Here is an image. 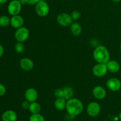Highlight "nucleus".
I'll use <instances>...</instances> for the list:
<instances>
[{
  "label": "nucleus",
  "instance_id": "nucleus-1",
  "mask_svg": "<svg viewBox=\"0 0 121 121\" xmlns=\"http://www.w3.org/2000/svg\"><path fill=\"white\" fill-rule=\"evenodd\" d=\"M66 110L70 117H74L79 115L83 111V104L78 98H72L67 100Z\"/></svg>",
  "mask_w": 121,
  "mask_h": 121
},
{
  "label": "nucleus",
  "instance_id": "nucleus-2",
  "mask_svg": "<svg viewBox=\"0 0 121 121\" xmlns=\"http://www.w3.org/2000/svg\"><path fill=\"white\" fill-rule=\"evenodd\" d=\"M93 56L95 61L99 63L106 64L110 60V54L105 46H98L95 48Z\"/></svg>",
  "mask_w": 121,
  "mask_h": 121
},
{
  "label": "nucleus",
  "instance_id": "nucleus-3",
  "mask_svg": "<svg viewBox=\"0 0 121 121\" xmlns=\"http://www.w3.org/2000/svg\"><path fill=\"white\" fill-rule=\"evenodd\" d=\"M35 11L39 16L44 17L47 16L49 13L50 7L46 1L41 0L35 5Z\"/></svg>",
  "mask_w": 121,
  "mask_h": 121
},
{
  "label": "nucleus",
  "instance_id": "nucleus-4",
  "mask_svg": "<svg viewBox=\"0 0 121 121\" xmlns=\"http://www.w3.org/2000/svg\"><path fill=\"white\" fill-rule=\"evenodd\" d=\"M30 35V31L25 27H21L16 30L14 34L15 39L18 42L24 43L28 39Z\"/></svg>",
  "mask_w": 121,
  "mask_h": 121
},
{
  "label": "nucleus",
  "instance_id": "nucleus-5",
  "mask_svg": "<svg viewBox=\"0 0 121 121\" xmlns=\"http://www.w3.org/2000/svg\"><path fill=\"white\" fill-rule=\"evenodd\" d=\"M22 5L19 0H12L7 7L8 13L11 16L18 15L22 9Z\"/></svg>",
  "mask_w": 121,
  "mask_h": 121
},
{
  "label": "nucleus",
  "instance_id": "nucleus-6",
  "mask_svg": "<svg viewBox=\"0 0 121 121\" xmlns=\"http://www.w3.org/2000/svg\"><path fill=\"white\" fill-rule=\"evenodd\" d=\"M73 19L70 14L67 13H60L57 17V21L60 26L63 27L70 26L73 22Z\"/></svg>",
  "mask_w": 121,
  "mask_h": 121
},
{
  "label": "nucleus",
  "instance_id": "nucleus-7",
  "mask_svg": "<svg viewBox=\"0 0 121 121\" xmlns=\"http://www.w3.org/2000/svg\"><path fill=\"white\" fill-rule=\"evenodd\" d=\"M108 70L107 66L105 63H98L95 65L92 68V73L94 76L98 78H101L104 76L107 73Z\"/></svg>",
  "mask_w": 121,
  "mask_h": 121
},
{
  "label": "nucleus",
  "instance_id": "nucleus-8",
  "mask_svg": "<svg viewBox=\"0 0 121 121\" xmlns=\"http://www.w3.org/2000/svg\"><path fill=\"white\" fill-rule=\"evenodd\" d=\"M101 108L100 105L96 102H92L89 103L87 106L86 111L88 114L91 117H96L100 114Z\"/></svg>",
  "mask_w": 121,
  "mask_h": 121
},
{
  "label": "nucleus",
  "instance_id": "nucleus-9",
  "mask_svg": "<svg viewBox=\"0 0 121 121\" xmlns=\"http://www.w3.org/2000/svg\"><path fill=\"white\" fill-rule=\"evenodd\" d=\"M106 86L110 91L117 92L121 89V82L117 78H110L106 82Z\"/></svg>",
  "mask_w": 121,
  "mask_h": 121
},
{
  "label": "nucleus",
  "instance_id": "nucleus-10",
  "mask_svg": "<svg viewBox=\"0 0 121 121\" xmlns=\"http://www.w3.org/2000/svg\"><path fill=\"white\" fill-rule=\"evenodd\" d=\"M24 97L26 100L29 102L30 103L35 102L38 98L37 91L33 87L28 88L25 92Z\"/></svg>",
  "mask_w": 121,
  "mask_h": 121
},
{
  "label": "nucleus",
  "instance_id": "nucleus-11",
  "mask_svg": "<svg viewBox=\"0 0 121 121\" xmlns=\"http://www.w3.org/2000/svg\"><path fill=\"white\" fill-rule=\"evenodd\" d=\"M92 94L96 99L102 100L106 97V91L102 86H96L92 90Z\"/></svg>",
  "mask_w": 121,
  "mask_h": 121
},
{
  "label": "nucleus",
  "instance_id": "nucleus-12",
  "mask_svg": "<svg viewBox=\"0 0 121 121\" xmlns=\"http://www.w3.org/2000/svg\"><path fill=\"white\" fill-rule=\"evenodd\" d=\"M20 67L26 72L31 71L34 67V63L31 59L27 57L22 58L20 61Z\"/></svg>",
  "mask_w": 121,
  "mask_h": 121
},
{
  "label": "nucleus",
  "instance_id": "nucleus-13",
  "mask_svg": "<svg viewBox=\"0 0 121 121\" xmlns=\"http://www.w3.org/2000/svg\"><path fill=\"white\" fill-rule=\"evenodd\" d=\"M24 18L21 15H16L12 16L10 19V25L14 28H20L24 25Z\"/></svg>",
  "mask_w": 121,
  "mask_h": 121
},
{
  "label": "nucleus",
  "instance_id": "nucleus-14",
  "mask_svg": "<svg viewBox=\"0 0 121 121\" xmlns=\"http://www.w3.org/2000/svg\"><path fill=\"white\" fill-rule=\"evenodd\" d=\"M1 119L2 121H17V115L13 110H7L2 113Z\"/></svg>",
  "mask_w": 121,
  "mask_h": 121
},
{
  "label": "nucleus",
  "instance_id": "nucleus-15",
  "mask_svg": "<svg viewBox=\"0 0 121 121\" xmlns=\"http://www.w3.org/2000/svg\"><path fill=\"white\" fill-rule=\"evenodd\" d=\"M109 72L112 73H115L119 72L120 69V65L117 61L114 60H109L106 63Z\"/></svg>",
  "mask_w": 121,
  "mask_h": 121
},
{
  "label": "nucleus",
  "instance_id": "nucleus-16",
  "mask_svg": "<svg viewBox=\"0 0 121 121\" xmlns=\"http://www.w3.org/2000/svg\"><path fill=\"white\" fill-rule=\"evenodd\" d=\"M67 100L63 98H56L54 101V107L58 111H63L66 109Z\"/></svg>",
  "mask_w": 121,
  "mask_h": 121
},
{
  "label": "nucleus",
  "instance_id": "nucleus-17",
  "mask_svg": "<svg viewBox=\"0 0 121 121\" xmlns=\"http://www.w3.org/2000/svg\"><path fill=\"white\" fill-rule=\"evenodd\" d=\"M70 31L72 34L74 36H78L82 33V28L79 22H73L70 25Z\"/></svg>",
  "mask_w": 121,
  "mask_h": 121
},
{
  "label": "nucleus",
  "instance_id": "nucleus-18",
  "mask_svg": "<svg viewBox=\"0 0 121 121\" xmlns=\"http://www.w3.org/2000/svg\"><path fill=\"white\" fill-rule=\"evenodd\" d=\"M74 95V90L70 86H66L63 88V98L66 100H69L73 98Z\"/></svg>",
  "mask_w": 121,
  "mask_h": 121
},
{
  "label": "nucleus",
  "instance_id": "nucleus-19",
  "mask_svg": "<svg viewBox=\"0 0 121 121\" xmlns=\"http://www.w3.org/2000/svg\"><path fill=\"white\" fill-rule=\"evenodd\" d=\"M41 105L39 103L36 102H33L30 103L28 110L31 113V114H34V113H40V112L41 111Z\"/></svg>",
  "mask_w": 121,
  "mask_h": 121
},
{
  "label": "nucleus",
  "instance_id": "nucleus-20",
  "mask_svg": "<svg viewBox=\"0 0 121 121\" xmlns=\"http://www.w3.org/2000/svg\"><path fill=\"white\" fill-rule=\"evenodd\" d=\"M10 19L7 15L0 16V27H5L10 24Z\"/></svg>",
  "mask_w": 121,
  "mask_h": 121
},
{
  "label": "nucleus",
  "instance_id": "nucleus-21",
  "mask_svg": "<svg viewBox=\"0 0 121 121\" xmlns=\"http://www.w3.org/2000/svg\"><path fill=\"white\" fill-rule=\"evenodd\" d=\"M29 121H46L43 116L40 113L31 114L30 117Z\"/></svg>",
  "mask_w": 121,
  "mask_h": 121
},
{
  "label": "nucleus",
  "instance_id": "nucleus-22",
  "mask_svg": "<svg viewBox=\"0 0 121 121\" xmlns=\"http://www.w3.org/2000/svg\"><path fill=\"white\" fill-rule=\"evenodd\" d=\"M25 46L22 42H17L15 45V50L17 53L21 54L24 52Z\"/></svg>",
  "mask_w": 121,
  "mask_h": 121
},
{
  "label": "nucleus",
  "instance_id": "nucleus-23",
  "mask_svg": "<svg viewBox=\"0 0 121 121\" xmlns=\"http://www.w3.org/2000/svg\"><path fill=\"white\" fill-rule=\"evenodd\" d=\"M71 17H72V19L74 21H77V20H79L80 18V16H81V14H80V12L78 10L73 11L70 14Z\"/></svg>",
  "mask_w": 121,
  "mask_h": 121
},
{
  "label": "nucleus",
  "instance_id": "nucleus-24",
  "mask_svg": "<svg viewBox=\"0 0 121 121\" xmlns=\"http://www.w3.org/2000/svg\"><path fill=\"white\" fill-rule=\"evenodd\" d=\"M54 95L56 98H63V89H57L54 91Z\"/></svg>",
  "mask_w": 121,
  "mask_h": 121
},
{
  "label": "nucleus",
  "instance_id": "nucleus-25",
  "mask_svg": "<svg viewBox=\"0 0 121 121\" xmlns=\"http://www.w3.org/2000/svg\"><path fill=\"white\" fill-rule=\"evenodd\" d=\"M6 93V87L3 84L0 83V96L4 95Z\"/></svg>",
  "mask_w": 121,
  "mask_h": 121
},
{
  "label": "nucleus",
  "instance_id": "nucleus-26",
  "mask_svg": "<svg viewBox=\"0 0 121 121\" xmlns=\"http://www.w3.org/2000/svg\"><path fill=\"white\" fill-rule=\"evenodd\" d=\"M30 105V103L26 100V101L23 102L21 104V107H22V108L23 109L27 110L29 109Z\"/></svg>",
  "mask_w": 121,
  "mask_h": 121
},
{
  "label": "nucleus",
  "instance_id": "nucleus-27",
  "mask_svg": "<svg viewBox=\"0 0 121 121\" xmlns=\"http://www.w3.org/2000/svg\"><path fill=\"white\" fill-rule=\"evenodd\" d=\"M41 0H26V3L30 5H35Z\"/></svg>",
  "mask_w": 121,
  "mask_h": 121
},
{
  "label": "nucleus",
  "instance_id": "nucleus-28",
  "mask_svg": "<svg viewBox=\"0 0 121 121\" xmlns=\"http://www.w3.org/2000/svg\"><path fill=\"white\" fill-rule=\"evenodd\" d=\"M4 53V48L2 45L0 44V58L3 56Z\"/></svg>",
  "mask_w": 121,
  "mask_h": 121
},
{
  "label": "nucleus",
  "instance_id": "nucleus-29",
  "mask_svg": "<svg viewBox=\"0 0 121 121\" xmlns=\"http://www.w3.org/2000/svg\"><path fill=\"white\" fill-rule=\"evenodd\" d=\"M8 1V0H0V4H3L6 3V2H7Z\"/></svg>",
  "mask_w": 121,
  "mask_h": 121
},
{
  "label": "nucleus",
  "instance_id": "nucleus-30",
  "mask_svg": "<svg viewBox=\"0 0 121 121\" xmlns=\"http://www.w3.org/2000/svg\"><path fill=\"white\" fill-rule=\"evenodd\" d=\"M20 1V2H21V4L22 5H24V4H26V0H19Z\"/></svg>",
  "mask_w": 121,
  "mask_h": 121
},
{
  "label": "nucleus",
  "instance_id": "nucleus-31",
  "mask_svg": "<svg viewBox=\"0 0 121 121\" xmlns=\"http://www.w3.org/2000/svg\"><path fill=\"white\" fill-rule=\"evenodd\" d=\"M112 1L115 2H119L121 0H112Z\"/></svg>",
  "mask_w": 121,
  "mask_h": 121
},
{
  "label": "nucleus",
  "instance_id": "nucleus-32",
  "mask_svg": "<svg viewBox=\"0 0 121 121\" xmlns=\"http://www.w3.org/2000/svg\"><path fill=\"white\" fill-rule=\"evenodd\" d=\"M119 119H120L121 120V112L120 113H119Z\"/></svg>",
  "mask_w": 121,
  "mask_h": 121
},
{
  "label": "nucleus",
  "instance_id": "nucleus-33",
  "mask_svg": "<svg viewBox=\"0 0 121 121\" xmlns=\"http://www.w3.org/2000/svg\"><path fill=\"white\" fill-rule=\"evenodd\" d=\"M120 50H121V44H120Z\"/></svg>",
  "mask_w": 121,
  "mask_h": 121
},
{
  "label": "nucleus",
  "instance_id": "nucleus-34",
  "mask_svg": "<svg viewBox=\"0 0 121 121\" xmlns=\"http://www.w3.org/2000/svg\"></svg>",
  "mask_w": 121,
  "mask_h": 121
}]
</instances>
